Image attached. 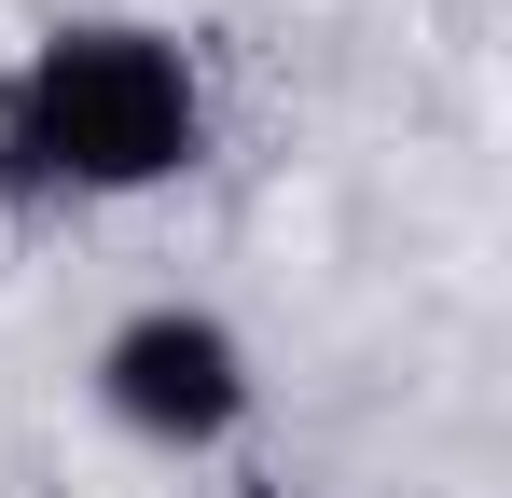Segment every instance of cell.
I'll return each instance as SVG.
<instances>
[{"instance_id":"obj_3","label":"cell","mask_w":512,"mask_h":498,"mask_svg":"<svg viewBox=\"0 0 512 498\" xmlns=\"http://www.w3.org/2000/svg\"><path fill=\"white\" fill-rule=\"evenodd\" d=\"M236 498H291V485H236Z\"/></svg>"},{"instance_id":"obj_2","label":"cell","mask_w":512,"mask_h":498,"mask_svg":"<svg viewBox=\"0 0 512 498\" xmlns=\"http://www.w3.org/2000/svg\"><path fill=\"white\" fill-rule=\"evenodd\" d=\"M84 388H97V415H111L125 443H153V457H222V443L263 415V360H250V332L222 319V305L153 291V305H125V319L97 332Z\"/></svg>"},{"instance_id":"obj_1","label":"cell","mask_w":512,"mask_h":498,"mask_svg":"<svg viewBox=\"0 0 512 498\" xmlns=\"http://www.w3.org/2000/svg\"><path fill=\"white\" fill-rule=\"evenodd\" d=\"M208 166V70L153 14H70L0 70V208H111Z\"/></svg>"}]
</instances>
